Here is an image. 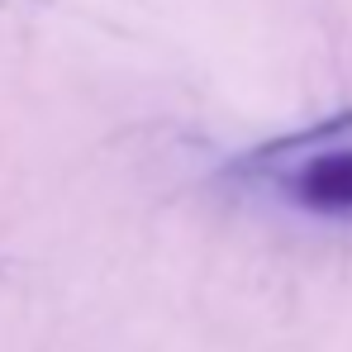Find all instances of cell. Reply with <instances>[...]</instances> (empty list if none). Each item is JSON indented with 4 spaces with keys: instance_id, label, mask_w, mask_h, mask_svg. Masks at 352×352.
<instances>
[{
    "instance_id": "obj_1",
    "label": "cell",
    "mask_w": 352,
    "mask_h": 352,
    "mask_svg": "<svg viewBox=\"0 0 352 352\" xmlns=\"http://www.w3.org/2000/svg\"><path fill=\"white\" fill-rule=\"evenodd\" d=\"M229 176L262 195H276L300 214L352 224V115H333L324 124L281 133L243 153Z\"/></svg>"
}]
</instances>
